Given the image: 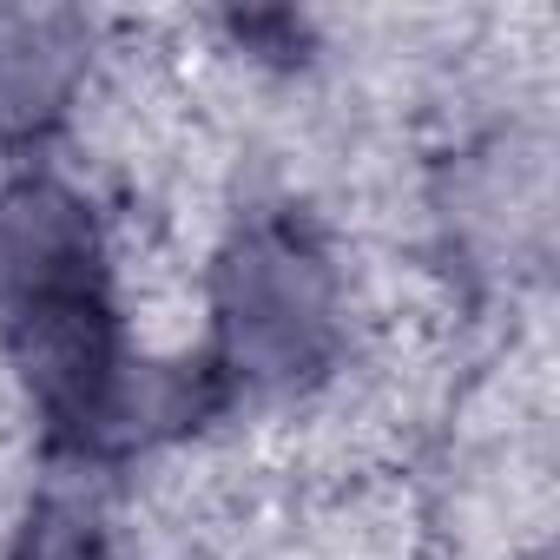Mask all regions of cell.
Listing matches in <instances>:
<instances>
[{
  "instance_id": "3",
  "label": "cell",
  "mask_w": 560,
  "mask_h": 560,
  "mask_svg": "<svg viewBox=\"0 0 560 560\" xmlns=\"http://www.w3.org/2000/svg\"><path fill=\"white\" fill-rule=\"evenodd\" d=\"M93 27L73 8H0V132H40L86 73Z\"/></svg>"
},
{
  "instance_id": "2",
  "label": "cell",
  "mask_w": 560,
  "mask_h": 560,
  "mask_svg": "<svg viewBox=\"0 0 560 560\" xmlns=\"http://www.w3.org/2000/svg\"><path fill=\"white\" fill-rule=\"evenodd\" d=\"M337 264L298 211H257L218 257V383L298 389L337 357Z\"/></svg>"
},
{
  "instance_id": "4",
  "label": "cell",
  "mask_w": 560,
  "mask_h": 560,
  "mask_svg": "<svg viewBox=\"0 0 560 560\" xmlns=\"http://www.w3.org/2000/svg\"><path fill=\"white\" fill-rule=\"evenodd\" d=\"M14 560H119V553L106 547L93 514H80L67 501H40L14 540Z\"/></svg>"
},
{
  "instance_id": "1",
  "label": "cell",
  "mask_w": 560,
  "mask_h": 560,
  "mask_svg": "<svg viewBox=\"0 0 560 560\" xmlns=\"http://www.w3.org/2000/svg\"><path fill=\"white\" fill-rule=\"evenodd\" d=\"M0 343L60 455L132 448L145 429H185L224 402L211 370H132L100 224L54 172L0 185Z\"/></svg>"
}]
</instances>
